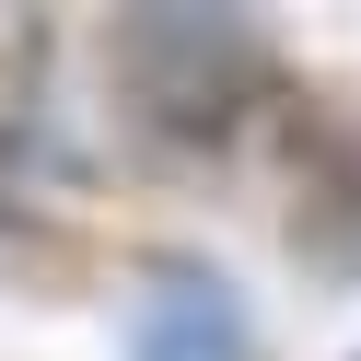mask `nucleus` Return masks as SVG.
<instances>
[{
	"mask_svg": "<svg viewBox=\"0 0 361 361\" xmlns=\"http://www.w3.org/2000/svg\"><path fill=\"white\" fill-rule=\"evenodd\" d=\"M128 361H257V326H245L233 280H210V268H152L140 303H128Z\"/></svg>",
	"mask_w": 361,
	"mask_h": 361,
	"instance_id": "f257e3e1",
	"label": "nucleus"
}]
</instances>
